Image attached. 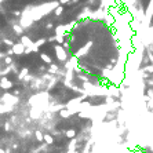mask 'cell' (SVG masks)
<instances>
[{
    "mask_svg": "<svg viewBox=\"0 0 153 153\" xmlns=\"http://www.w3.org/2000/svg\"><path fill=\"white\" fill-rule=\"evenodd\" d=\"M122 1H123V4H124L127 8L132 7V6H135V4H137V0H122Z\"/></svg>",
    "mask_w": 153,
    "mask_h": 153,
    "instance_id": "obj_15",
    "label": "cell"
},
{
    "mask_svg": "<svg viewBox=\"0 0 153 153\" xmlns=\"http://www.w3.org/2000/svg\"><path fill=\"white\" fill-rule=\"evenodd\" d=\"M73 115L69 109H66V108H61L59 109V116L61 117H63V119H68V117H70V116Z\"/></svg>",
    "mask_w": 153,
    "mask_h": 153,
    "instance_id": "obj_10",
    "label": "cell"
},
{
    "mask_svg": "<svg viewBox=\"0 0 153 153\" xmlns=\"http://www.w3.org/2000/svg\"><path fill=\"white\" fill-rule=\"evenodd\" d=\"M54 41H57V44H62L65 41V37L63 36H55L54 35Z\"/></svg>",
    "mask_w": 153,
    "mask_h": 153,
    "instance_id": "obj_21",
    "label": "cell"
},
{
    "mask_svg": "<svg viewBox=\"0 0 153 153\" xmlns=\"http://www.w3.org/2000/svg\"><path fill=\"white\" fill-rule=\"evenodd\" d=\"M54 14H55L57 17H61L62 14H63V6H61V4H59L58 7L54 10Z\"/></svg>",
    "mask_w": 153,
    "mask_h": 153,
    "instance_id": "obj_17",
    "label": "cell"
},
{
    "mask_svg": "<svg viewBox=\"0 0 153 153\" xmlns=\"http://www.w3.org/2000/svg\"><path fill=\"white\" fill-rule=\"evenodd\" d=\"M4 63H6V65H11V63H13V58H11L10 55H7V57L4 58Z\"/></svg>",
    "mask_w": 153,
    "mask_h": 153,
    "instance_id": "obj_22",
    "label": "cell"
},
{
    "mask_svg": "<svg viewBox=\"0 0 153 153\" xmlns=\"http://www.w3.org/2000/svg\"><path fill=\"white\" fill-rule=\"evenodd\" d=\"M0 88H3V90H10V88H13V82H10L7 77L1 76V79H0Z\"/></svg>",
    "mask_w": 153,
    "mask_h": 153,
    "instance_id": "obj_5",
    "label": "cell"
},
{
    "mask_svg": "<svg viewBox=\"0 0 153 153\" xmlns=\"http://www.w3.org/2000/svg\"><path fill=\"white\" fill-rule=\"evenodd\" d=\"M35 137H36V139H37L39 142H41V141H43V137H44V134H43L40 130H36L35 131Z\"/></svg>",
    "mask_w": 153,
    "mask_h": 153,
    "instance_id": "obj_19",
    "label": "cell"
},
{
    "mask_svg": "<svg viewBox=\"0 0 153 153\" xmlns=\"http://www.w3.org/2000/svg\"><path fill=\"white\" fill-rule=\"evenodd\" d=\"M58 72H59V66H57V65H54V63H50L48 73H50V75H55V73H58Z\"/></svg>",
    "mask_w": 153,
    "mask_h": 153,
    "instance_id": "obj_14",
    "label": "cell"
},
{
    "mask_svg": "<svg viewBox=\"0 0 153 153\" xmlns=\"http://www.w3.org/2000/svg\"><path fill=\"white\" fill-rule=\"evenodd\" d=\"M54 32H55V36H68V33H66V31H65V26H63V23H61V25H58V26H55V29H54Z\"/></svg>",
    "mask_w": 153,
    "mask_h": 153,
    "instance_id": "obj_7",
    "label": "cell"
},
{
    "mask_svg": "<svg viewBox=\"0 0 153 153\" xmlns=\"http://www.w3.org/2000/svg\"><path fill=\"white\" fill-rule=\"evenodd\" d=\"M11 50H13V54H14V55H22V54L25 53V46H23L21 41H19V43H14Z\"/></svg>",
    "mask_w": 153,
    "mask_h": 153,
    "instance_id": "obj_3",
    "label": "cell"
},
{
    "mask_svg": "<svg viewBox=\"0 0 153 153\" xmlns=\"http://www.w3.org/2000/svg\"><path fill=\"white\" fill-rule=\"evenodd\" d=\"M13 31L15 32L18 36H22V35H23V28L19 25V23H17V22L13 23Z\"/></svg>",
    "mask_w": 153,
    "mask_h": 153,
    "instance_id": "obj_11",
    "label": "cell"
},
{
    "mask_svg": "<svg viewBox=\"0 0 153 153\" xmlns=\"http://www.w3.org/2000/svg\"><path fill=\"white\" fill-rule=\"evenodd\" d=\"M28 73H29V70H28V68H23V69H21V72L18 73V79H19V80H23V77L26 76Z\"/></svg>",
    "mask_w": 153,
    "mask_h": 153,
    "instance_id": "obj_16",
    "label": "cell"
},
{
    "mask_svg": "<svg viewBox=\"0 0 153 153\" xmlns=\"http://www.w3.org/2000/svg\"><path fill=\"white\" fill-rule=\"evenodd\" d=\"M43 115V109H40L37 106H33L31 110V117L32 119H39V117H41Z\"/></svg>",
    "mask_w": 153,
    "mask_h": 153,
    "instance_id": "obj_8",
    "label": "cell"
},
{
    "mask_svg": "<svg viewBox=\"0 0 153 153\" xmlns=\"http://www.w3.org/2000/svg\"><path fill=\"white\" fill-rule=\"evenodd\" d=\"M21 43L25 46V48H32L35 44V41H32V39L29 36H25V35L21 36Z\"/></svg>",
    "mask_w": 153,
    "mask_h": 153,
    "instance_id": "obj_6",
    "label": "cell"
},
{
    "mask_svg": "<svg viewBox=\"0 0 153 153\" xmlns=\"http://www.w3.org/2000/svg\"><path fill=\"white\" fill-rule=\"evenodd\" d=\"M40 58H41V61L43 62H46V63H53V59H51V57L48 55V54H46V53H40Z\"/></svg>",
    "mask_w": 153,
    "mask_h": 153,
    "instance_id": "obj_12",
    "label": "cell"
},
{
    "mask_svg": "<svg viewBox=\"0 0 153 153\" xmlns=\"http://www.w3.org/2000/svg\"><path fill=\"white\" fill-rule=\"evenodd\" d=\"M0 100H1V102H3V104L10 105V106H11V105H15V104H18V102H19V98H18L17 95L8 94V92H6V94H4V95H3Z\"/></svg>",
    "mask_w": 153,
    "mask_h": 153,
    "instance_id": "obj_2",
    "label": "cell"
},
{
    "mask_svg": "<svg viewBox=\"0 0 153 153\" xmlns=\"http://www.w3.org/2000/svg\"><path fill=\"white\" fill-rule=\"evenodd\" d=\"M3 43H4L6 46H10V47H13V44H14V41H11V40H8V39H4Z\"/></svg>",
    "mask_w": 153,
    "mask_h": 153,
    "instance_id": "obj_23",
    "label": "cell"
},
{
    "mask_svg": "<svg viewBox=\"0 0 153 153\" xmlns=\"http://www.w3.org/2000/svg\"><path fill=\"white\" fill-rule=\"evenodd\" d=\"M43 141L46 142L47 145H53L54 144V137L51 134H44V137H43Z\"/></svg>",
    "mask_w": 153,
    "mask_h": 153,
    "instance_id": "obj_13",
    "label": "cell"
},
{
    "mask_svg": "<svg viewBox=\"0 0 153 153\" xmlns=\"http://www.w3.org/2000/svg\"><path fill=\"white\" fill-rule=\"evenodd\" d=\"M116 4V0H101V3H100V7L102 8H109L112 7V6H115Z\"/></svg>",
    "mask_w": 153,
    "mask_h": 153,
    "instance_id": "obj_9",
    "label": "cell"
},
{
    "mask_svg": "<svg viewBox=\"0 0 153 153\" xmlns=\"http://www.w3.org/2000/svg\"><path fill=\"white\" fill-rule=\"evenodd\" d=\"M53 28H54V25H53L51 22H48V23L46 25V29H47V31H50V29H53Z\"/></svg>",
    "mask_w": 153,
    "mask_h": 153,
    "instance_id": "obj_25",
    "label": "cell"
},
{
    "mask_svg": "<svg viewBox=\"0 0 153 153\" xmlns=\"http://www.w3.org/2000/svg\"><path fill=\"white\" fill-rule=\"evenodd\" d=\"M65 135H66L68 138H72V139H73V138L76 137V131L75 130H68V131H65Z\"/></svg>",
    "mask_w": 153,
    "mask_h": 153,
    "instance_id": "obj_20",
    "label": "cell"
},
{
    "mask_svg": "<svg viewBox=\"0 0 153 153\" xmlns=\"http://www.w3.org/2000/svg\"><path fill=\"white\" fill-rule=\"evenodd\" d=\"M58 1H59L61 6H63V4H69V3H70V0H58Z\"/></svg>",
    "mask_w": 153,
    "mask_h": 153,
    "instance_id": "obj_24",
    "label": "cell"
},
{
    "mask_svg": "<svg viewBox=\"0 0 153 153\" xmlns=\"http://www.w3.org/2000/svg\"><path fill=\"white\" fill-rule=\"evenodd\" d=\"M92 44H94L92 41H88V43H87V44H86V46L83 47V48H80V50H79V51H77V53L75 54V57H76V58H80V57L86 55V54L88 53V50H90V48L92 47Z\"/></svg>",
    "mask_w": 153,
    "mask_h": 153,
    "instance_id": "obj_4",
    "label": "cell"
},
{
    "mask_svg": "<svg viewBox=\"0 0 153 153\" xmlns=\"http://www.w3.org/2000/svg\"><path fill=\"white\" fill-rule=\"evenodd\" d=\"M46 43H47V39H46V37H41V39H39L37 41H35V46H36V47L39 48V47L44 46Z\"/></svg>",
    "mask_w": 153,
    "mask_h": 153,
    "instance_id": "obj_18",
    "label": "cell"
},
{
    "mask_svg": "<svg viewBox=\"0 0 153 153\" xmlns=\"http://www.w3.org/2000/svg\"><path fill=\"white\" fill-rule=\"evenodd\" d=\"M0 153H6V152H4V150H3V149H0Z\"/></svg>",
    "mask_w": 153,
    "mask_h": 153,
    "instance_id": "obj_26",
    "label": "cell"
},
{
    "mask_svg": "<svg viewBox=\"0 0 153 153\" xmlns=\"http://www.w3.org/2000/svg\"><path fill=\"white\" fill-rule=\"evenodd\" d=\"M54 51H55V55H57V59L59 62H66L69 59L68 51L62 47V44H55L54 46Z\"/></svg>",
    "mask_w": 153,
    "mask_h": 153,
    "instance_id": "obj_1",
    "label": "cell"
}]
</instances>
